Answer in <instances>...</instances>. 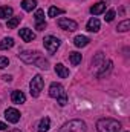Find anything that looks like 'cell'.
Listing matches in <instances>:
<instances>
[{"label":"cell","instance_id":"6da1fadb","mask_svg":"<svg viewBox=\"0 0 130 132\" xmlns=\"http://www.w3.org/2000/svg\"><path fill=\"white\" fill-rule=\"evenodd\" d=\"M18 57L25 63H28V65H35V66H38V68H41V69H48L49 68L48 60H44L41 57V54L37 52V51H23V52L18 54Z\"/></svg>","mask_w":130,"mask_h":132},{"label":"cell","instance_id":"7a4b0ae2","mask_svg":"<svg viewBox=\"0 0 130 132\" xmlns=\"http://www.w3.org/2000/svg\"><path fill=\"white\" fill-rule=\"evenodd\" d=\"M121 129V123L113 118H101L97 121L98 132H118Z\"/></svg>","mask_w":130,"mask_h":132},{"label":"cell","instance_id":"3957f363","mask_svg":"<svg viewBox=\"0 0 130 132\" xmlns=\"http://www.w3.org/2000/svg\"><path fill=\"white\" fill-rule=\"evenodd\" d=\"M49 95L52 98H57L60 106H66L67 104V94H66L64 88L60 83H52L49 86Z\"/></svg>","mask_w":130,"mask_h":132},{"label":"cell","instance_id":"277c9868","mask_svg":"<svg viewBox=\"0 0 130 132\" xmlns=\"http://www.w3.org/2000/svg\"><path fill=\"white\" fill-rule=\"evenodd\" d=\"M86 123L83 120H70L61 126L60 132H86Z\"/></svg>","mask_w":130,"mask_h":132},{"label":"cell","instance_id":"5b68a950","mask_svg":"<svg viewBox=\"0 0 130 132\" xmlns=\"http://www.w3.org/2000/svg\"><path fill=\"white\" fill-rule=\"evenodd\" d=\"M43 86H44V80L41 75H35L31 83H29V89H31V95L32 97H38L40 92L43 91Z\"/></svg>","mask_w":130,"mask_h":132},{"label":"cell","instance_id":"8992f818","mask_svg":"<svg viewBox=\"0 0 130 132\" xmlns=\"http://www.w3.org/2000/svg\"><path fill=\"white\" fill-rule=\"evenodd\" d=\"M43 45H44V48H46V51L49 54H54L60 48V38H57L54 35H48V37H44Z\"/></svg>","mask_w":130,"mask_h":132},{"label":"cell","instance_id":"52a82bcc","mask_svg":"<svg viewBox=\"0 0 130 132\" xmlns=\"http://www.w3.org/2000/svg\"><path fill=\"white\" fill-rule=\"evenodd\" d=\"M57 25L61 28V29H64V31H75L77 28H78V25H77V22H73V20H70V19H67V17H61V19H58L57 20Z\"/></svg>","mask_w":130,"mask_h":132},{"label":"cell","instance_id":"ba28073f","mask_svg":"<svg viewBox=\"0 0 130 132\" xmlns=\"http://www.w3.org/2000/svg\"><path fill=\"white\" fill-rule=\"evenodd\" d=\"M5 118L9 121V123H17L20 120V112L14 108H8L5 111Z\"/></svg>","mask_w":130,"mask_h":132},{"label":"cell","instance_id":"9c48e42d","mask_svg":"<svg viewBox=\"0 0 130 132\" xmlns=\"http://www.w3.org/2000/svg\"><path fill=\"white\" fill-rule=\"evenodd\" d=\"M110 69H112V62H110V60H107V62L104 60V62H103V65L99 66V69L95 72V75H97V77H103V75L109 74V72H110Z\"/></svg>","mask_w":130,"mask_h":132},{"label":"cell","instance_id":"30bf717a","mask_svg":"<svg viewBox=\"0 0 130 132\" xmlns=\"http://www.w3.org/2000/svg\"><path fill=\"white\" fill-rule=\"evenodd\" d=\"M18 34H20V37L23 38V42H32V40H35V34L29 29V28H23V29H20L18 31Z\"/></svg>","mask_w":130,"mask_h":132},{"label":"cell","instance_id":"8fae6325","mask_svg":"<svg viewBox=\"0 0 130 132\" xmlns=\"http://www.w3.org/2000/svg\"><path fill=\"white\" fill-rule=\"evenodd\" d=\"M11 100H12V103H15V104H22V103L26 101V95H25L22 91H12Z\"/></svg>","mask_w":130,"mask_h":132},{"label":"cell","instance_id":"7c38bea8","mask_svg":"<svg viewBox=\"0 0 130 132\" xmlns=\"http://www.w3.org/2000/svg\"><path fill=\"white\" fill-rule=\"evenodd\" d=\"M89 38L86 37V35H77L75 38H73V45L77 46V48H84V46H87L89 45Z\"/></svg>","mask_w":130,"mask_h":132},{"label":"cell","instance_id":"4fadbf2b","mask_svg":"<svg viewBox=\"0 0 130 132\" xmlns=\"http://www.w3.org/2000/svg\"><path fill=\"white\" fill-rule=\"evenodd\" d=\"M106 11V2H98L95 3L92 8H90V12L94 14V15H98V14H101V12H104Z\"/></svg>","mask_w":130,"mask_h":132},{"label":"cell","instance_id":"5bb4252c","mask_svg":"<svg viewBox=\"0 0 130 132\" xmlns=\"http://www.w3.org/2000/svg\"><path fill=\"white\" fill-rule=\"evenodd\" d=\"M55 72H57V75L61 77V78L69 77V69H67L64 65H61V63H57V65H55Z\"/></svg>","mask_w":130,"mask_h":132},{"label":"cell","instance_id":"9a60e30c","mask_svg":"<svg viewBox=\"0 0 130 132\" xmlns=\"http://www.w3.org/2000/svg\"><path fill=\"white\" fill-rule=\"evenodd\" d=\"M49 128H51V118H49V117H44V118H41V121H40L37 131L38 132H48Z\"/></svg>","mask_w":130,"mask_h":132},{"label":"cell","instance_id":"2e32d148","mask_svg":"<svg viewBox=\"0 0 130 132\" xmlns=\"http://www.w3.org/2000/svg\"><path fill=\"white\" fill-rule=\"evenodd\" d=\"M87 31H90V32H97V31H99V20H98V19L92 17V19L87 22Z\"/></svg>","mask_w":130,"mask_h":132},{"label":"cell","instance_id":"e0dca14e","mask_svg":"<svg viewBox=\"0 0 130 132\" xmlns=\"http://www.w3.org/2000/svg\"><path fill=\"white\" fill-rule=\"evenodd\" d=\"M35 6H37V0H23L22 2V8L26 12H31L32 9H35Z\"/></svg>","mask_w":130,"mask_h":132},{"label":"cell","instance_id":"ac0fdd59","mask_svg":"<svg viewBox=\"0 0 130 132\" xmlns=\"http://www.w3.org/2000/svg\"><path fill=\"white\" fill-rule=\"evenodd\" d=\"M14 9L11 6H0V19H9L12 15Z\"/></svg>","mask_w":130,"mask_h":132},{"label":"cell","instance_id":"d6986e66","mask_svg":"<svg viewBox=\"0 0 130 132\" xmlns=\"http://www.w3.org/2000/svg\"><path fill=\"white\" fill-rule=\"evenodd\" d=\"M69 60H70V63H72L73 66H77V65L81 63L83 55H81L80 52H70V54H69Z\"/></svg>","mask_w":130,"mask_h":132},{"label":"cell","instance_id":"ffe728a7","mask_svg":"<svg viewBox=\"0 0 130 132\" xmlns=\"http://www.w3.org/2000/svg\"><path fill=\"white\" fill-rule=\"evenodd\" d=\"M12 46H14V38H11V37H5L0 42V49H9Z\"/></svg>","mask_w":130,"mask_h":132},{"label":"cell","instance_id":"44dd1931","mask_svg":"<svg viewBox=\"0 0 130 132\" xmlns=\"http://www.w3.org/2000/svg\"><path fill=\"white\" fill-rule=\"evenodd\" d=\"M106 60V57H104V54L103 52H98L97 55L94 57V60H92V66H95V68H99V66L103 65V62Z\"/></svg>","mask_w":130,"mask_h":132},{"label":"cell","instance_id":"7402d4cb","mask_svg":"<svg viewBox=\"0 0 130 132\" xmlns=\"http://www.w3.org/2000/svg\"><path fill=\"white\" fill-rule=\"evenodd\" d=\"M64 11L61 9V8H57V6H51L49 8V11H48V15L49 17H57V15H61Z\"/></svg>","mask_w":130,"mask_h":132},{"label":"cell","instance_id":"603a6c76","mask_svg":"<svg viewBox=\"0 0 130 132\" xmlns=\"http://www.w3.org/2000/svg\"><path fill=\"white\" fill-rule=\"evenodd\" d=\"M20 20H22V17H11L6 25H8L9 29H14V28H17V26L20 25Z\"/></svg>","mask_w":130,"mask_h":132},{"label":"cell","instance_id":"cb8c5ba5","mask_svg":"<svg viewBox=\"0 0 130 132\" xmlns=\"http://www.w3.org/2000/svg\"><path fill=\"white\" fill-rule=\"evenodd\" d=\"M119 32H126V31H129L130 29V20H124V22H121L119 25H118V28H116Z\"/></svg>","mask_w":130,"mask_h":132},{"label":"cell","instance_id":"d4e9b609","mask_svg":"<svg viewBox=\"0 0 130 132\" xmlns=\"http://www.w3.org/2000/svg\"><path fill=\"white\" fill-rule=\"evenodd\" d=\"M35 20H37V23L44 22V11L43 9H37L35 11Z\"/></svg>","mask_w":130,"mask_h":132},{"label":"cell","instance_id":"484cf974","mask_svg":"<svg viewBox=\"0 0 130 132\" xmlns=\"http://www.w3.org/2000/svg\"><path fill=\"white\" fill-rule=\"evenodd\" d=\"M113 19H115V11H113V9H109V11L106 12V17H104V20H106V22H112Z\"/></svg>","mask_w":130,"mask_h":132},{"label":"cell","instance_id":"4316f807","mask_svg":"<svg viewBox=\"0 0 130 132\" xmlns=\"http://www.w3.org/2000/svg\"><path fill=\"white\" fill-rule=\"evenodd\" d=\"M8 65H9V60H8V57H0V69L6 68Z\"/></svg>","mask_w":130,"mask_h":132},{"label":"cell","instance_id":"83f0119b","mask_svg":"<svg viewBox=\"0 0 130 132\" xmlns=\"http://www.w3.org/2000/svg\"><path fill=\"white\" fill-rule=\"evenodd\" d=\"M46 26H48V25H46V22L37 23V29H38V31H43V29H46Z\"/></svg>","mask_w":130,"mask_h":132},{"label":"cell","instance_id":"f1b7e54d","mask_svg":"<svg viewBox=\"0 0 130 132\" xmlns=\"http://www.w3.org/2000/svg\"><path fill=\"white\" fill-rule=\"evenodd\" d=\"M2 78H3L5 81H11V80H12V77H11V75H3Z\"/></svg>","mask_w":130,"mask_h":132},{"label":"cell","instance_id":"f546056e","mask_svg":"<svg viewBox=\"0 0 130 132\" xmlns=\"http://www.w3.org/2000/svg\"><path fill=\"white\" fill-rule=\"evenodd\" d=\"M5 129H8V126H6L5 123H2V121H0V131H5Z\"/></svg>","mask_w":130,"mask_h":132},{"label":"cell","instance_id":"4dcf8cb0","mask_svg":"<svg viewBox=\"0 0 130 132\" xmlns=\"http://www.w3.org/2000/svg\"><path fill=\"white\" fill-rule=\"evenodd\" d=\"M9 132H20L18 129H12V131H9Z\"/></svg>","mask_w":130,"mask_h":132}]
</instances>
